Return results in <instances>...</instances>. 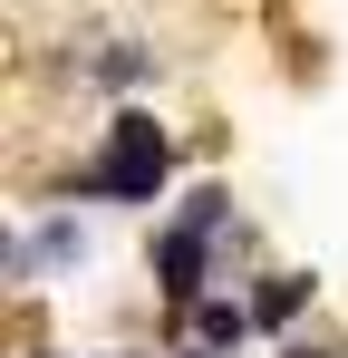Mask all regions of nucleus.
Wrapping results in <instances>:
<instances>
[{"instance_id": "1", "label": "nucleus", "mask_w": 348, "mask_h": 358, "mask_svg": "<svg viewBox=\"0 0 348 358\" xmlns=\"http://www.w3.org/2000/svg\"><path fill=\"white\" fill-rule=\"evenodd\" d=\"M165 184H174V136H165V117L116 107L107 136H97V155L78 165V194H87V203H155Z\"/></svg>"}, {"instance_id": "2", "label": "nucleus", "mask_w": 348, "mask_h": 358, "mask_svg": "<svg viewBox=\"0 0 348 358\" xmlns=\"http://www.w3.org/2000/svg\"><path fill=\"white\" fill-rule=\"evenodd\" d=\"M155 291H165L174 320H194V300H213V233L165 223V233H155Z\"/></svg>"}, {"instance_id": "3", "label": "nucleus", "mask_w": 348, "mask_h": 358, "mask_svg": "<svg viewBox=\"0 0 348 358\" xmlns=\"http://www.w3.org/2000/svg\"><path fill=\"white\" fill-rule=\"evenodd\" d=\"M310 300H319V281H310V271H261V281H252V320H261V329H290Z\"/></svg>"}, {"instance_id": "4", "label": "nucleus", "mask_w": 348, "mask_h": 358, "mask_svg": "<svg viewBox=\"0 0 348 358\" xmlns=\"http://www.w3.org/2000/svg\"><path fill=\"white\" fill-rule=\"evenodd\" d=\"M184 329H194L203 349H242V339H252L261 320H252V300H232V291H213V300H194V320H184Z\"/></svg>"}, {"instance_id": "5", "label": "nucleus", "mask_w": 348, "mask_h": 358, "mask_svg": "<svg viewBox=\"0 0 348 358\" xmlns=\"http://www.w3.org/2000/svg\"><path fill=\"white\" fill-rule=\"evenodd\" d=\"M78 68H87L97 87H145V78H155V49H136V39H107L97 59H78Z\"/></svg>"}, {"instance_id": "6", "label": "nucleus", "mask_w": 348, "mask_h": 358, "mask_svg": "<svg viewBox=\"0 0 348 358\" xmlns=\"http://www.w3.org/2000/svg\"><path fill=\"white\" fill-rule=\"evenodd\" d=\"M174 223H194V233L223 242V233H232V194H223V184H194V194L174 203Z\"/></svg>"}, {"instance_id": "7", "label": "nucleus", "mask_w": 348, "mask_h": 358, "mask_svg": "<svg viewBox=\"0 0 348 358\" xmlns=\"http://www.w3.org/2000/svg\"><path fill=\"white\" fill-rule=\"evenodd\" d=\"M174 358H223V349H203V339H194V349H174Z\"/></svg>"}, {"instance_id": "8", "label": "nucleus", "mask_w": 348, "mask_h": 358, "mask_svg": "<svg viewBox=\"0 0 348 358\" xmlns=\"http://www.w3.org/2000/svg\"><path fill=\"white\" fill-rule=\"evenodd\" d=\"M281 358H329V349H310V339H300V349H281Z\"/></svg>"}, {"instance_id": "9", "label": "nucleus", "mask_w": 348, "mask_h": 358, "mask_svg": "<svg viewBox=\"0 0 348 358\" xmlns=\"http://www.w3.org/2000/svg\"><path fill=\"white\" fill-rule=\"evenodd\" d=\"M29 358H58V349H29Z\"/></svg>"}]
</instances>
